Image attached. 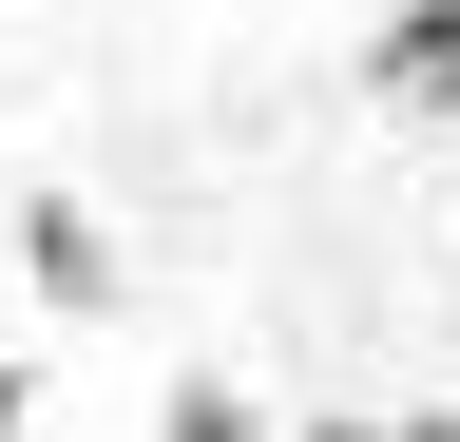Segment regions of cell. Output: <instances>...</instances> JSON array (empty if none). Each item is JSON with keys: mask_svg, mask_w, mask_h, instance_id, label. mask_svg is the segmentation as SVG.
Wrapping results in <instances>:
<instances>
[{"mask_svg": "<svg viewBox=\"0 0 460 442\" xmlns=\"http://www.w3.org/2000/svg\"><path fill=\"white\" fill-rule=\"evenodd\" d=\"M365 96L384 116H460V0H402V20L365 39Z\"/></svg>", "mask_w": 460, "mask_h": 442, "instance_id": "cell-1", "label": "cell"}, {"mask_svg": "<svg viewBox=\"0 0 460 442\" xmlns=\"http://www.w3.org/2000/svg\"><path fill=\"white\" fill-rule=\"evenodd\" d=\"M20 250H39V289H58V308H96V289H115V250H96V231H77V212H58V193L20 212Z\"/></svg>", "mask_w": 460, "mask_h": 442, "instance_id": "cell-2", "label": "cell"}, {"mask_svg": "<svg viewBox=\"0 0 460 442\" xmlns=\"http://www.w3.org/2000/svg\"><path fill=\"white\" fill-rule=\"evenodd\" d=\"M307 442H441V423H307Z\"/></svg>", "mask_w": 460, "mask_h": 442, "instance_id": "cell-3", "label": "cell"}, {"mask_svg": "<svg viewBox=\"0 0 460 442\" xmlns=\"http://www.w3.org/2000/svg\"><path fill=\"white\" fill-rule=\"evenodd\" d=\"M0 423H20V365H0Z\"/></svg>", "mask_w": 460, "mask_h": 442, "instance_id": "cell-4", "label": "cell"}]
</instances>
